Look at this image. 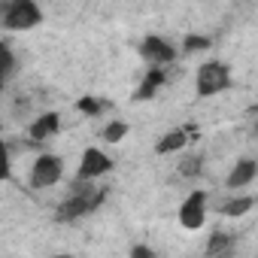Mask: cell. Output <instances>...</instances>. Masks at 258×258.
Masks as SVG:
<instances>
[{"mask_svg":"<svg viewBox=\"0 0 258 258\" xmlns=\"http://www.w3.org/2000/svg\"><path fill=\"white\" fill-rule=\"evenodd\" d=\"M207 207H210V195H207V191L198 188V191L185 195V201L179 204V213H176L179 225H182L185 231L204 228V222H207Z\"/></svg>","mask_w":258,"mask_h":258,"instance_id":"cell-7","label":"cell"},{"mask_svg":"<svg viewBox=\"0 0 258 258\" xmlns=\"http://www.w3.org/2000/svg\"><path fill=\"white\" fill-rule=\"evenodd\" d=\"M210 46H213V40H210L207 34H188V37L182 40V49H179V52L195 55V52H204V49H210Z\"/></svg>","mask_w":258,"mask_h":258,"instance_id":"cell-18","label":"cell"},{"mask_svg":"<svg viewBox=\"0 0 258 258\" xmlns=\"http://www.w3.org/2000/svg\"><path fill=\"white\" fill-rule=\"evenodd\" d=\"M43 25V10L34 0H13V4L0 7V28L13 31V34H25Z\"/></svg>","mask_w":258,"mask_h":258,"instance_id":"cell-2","label":"cell"},{"mask_svg":"<svg viewBox=\"0 0 258 258\" xmlns=\"http://www.w3.org/2000/svg\"><path fill=\"white\" fill-rule=\"evenodd\" d=\"M64 179V161L52 152H40L31 164V173H28V185L34 191H43V188H55L58 182Z\"/></svg>","mask_w":258,"mask_h":258,"instance_id":"cell-4","label":"cell"},{"mask_svg":"<svg viewBox=\"0 0 258 258\" xmlns=\"http://www.w3.org/2000/svg\"><path fill=\"white\" fill-rule=\"evenodd\" d=\"M140 58L149 64V67H173L176 58H179V49L167 40V37H158V34H149L143 43H140Z\"/></svg>","mask_w":258,"mask_h":258,"instance_id":"cell-5","label":"cell"},{"mask_svg":"<svg viewBox=\"0 0 258 258\" xmlns=\"http://www.w3.org/2000/svg\"><path fill=\"white\" fill-rule=\"evenodd\" d=\"M127 121H121V118H112V121H106L103 124V131H100V140L106 143V146H115V143H121L124 137H127Z\"/></svg>","mask_w":258,"mask_h":258,"instance_id":"cell-16","label":"cell"},{"mask_svg":"<svg viewBox=\"0 0 258 258\" xmlns=\"http://www.w3.org/2000/svg\"><path fill=\"white\" fill-rule=\"evenodd\" d=\"M4 88H7V82H0V97H4Z\"/></svg>","mask_w":258,"mask_h":258,"instance_id":"cell-21","label":"cell"},{"mask_svg":"<svg viewBox=\"0 0 258 258\" xmlns=\"http://www.w3.org/2000/svg\"><path fill=\"white\" fill-rule=\"evenodd\" d=\"M255 176H258V161H255V158H240V161L231 167V173L225 176V188H228V191H240V188L252 185Z\"/></svg>","mask_w":258,"mask_h":258,"instance_id":"cell-11","label":"cell"},{"mask_svg":"<svg viewBox=\"0 0 258 258\" xmlns=\"http://www.w3.org/2000/svg\"><path fill=\"white\" fill-rule=\"evenodd\" d=\"M13 73H16V55L4 40H0V82H7Z\"/></svg>","mask_w":258,"mask_h":258,"instance_id":"cell-17","label":"cell"},{"mask_svg":"<svg viewBox=\"0 0 258 258\" xmlns=\"http://www.w3.org/2000/svg\"><path fill=\"white\" fill-rule=\"evenodd\" d=\"M204 255H207V258H234V255H237V234L216 228V231L210 234V240H207Z\"/></svg>","mask_w":258,"mask_h":258,"instance_id":"cell-12","label":"cell"},{"mask_svg":"<svg viewBox=\"0 0 258 258\" xmlns=\"http://www.w3.org/2000/svg\"><path fill=\"white\" fill-rule=\"evenodd\" d=\"M131 258H158V255H155V249H152V246L137 243V246H131Z\"/></svg>","mask_w":258,"mask_h":258,"instance_id":"cell-20","label":"cell"},{"mask_svg":"<svg viewBox=\"0 0 258 258\" xmlns=\"http://www.w3.org/2000/svg\"><path fill=\"white\" fill-rule=\"evenodd\" d=\"M252 207H255V201H252L249 195H228L225 201L216 204V213L225 216V219H240V216H246Z\"/></svg>","mask_w":258,"mask_h":258,"instance_id":"cell-13","label":"cell"},{"mask_svg":"<svg viewBox=\"0 0 258 258\" xmlns=\"http://www.w3.org/2000/svg\"><path fill=\"white\" fill-rule=\"evenodd\" d=\"M76 109H79L82 115H88V118H97V115L109 112V109H112V103H109V100H100V97L85 94V97H79V100H76Z\"/></svg>","mask_w":258,"mask_h":258,"instance_id":"cell-15","label":"cell"},{"mask_svg":"<svg viewBox=\"0 0 258 258\" xmlns=\"http://www.w3.org/2000/svg\"><path fill=\"white\" fill-rule=\"evenodd\" d=\"M115 167V161L100 149V146H88L79 158V167H76V182H97L100 176H106L109 170Z\"/></svg>","mask_w":258,"mask_h":258,"instance_id":"cell-6","label":"cell"},{"mask_svg":"<svg viewBox=\"0 0 258 258\" xmlns=\"http://www.w3.org/2000/svg\"><path fill=\"white\" fill-rule=\"evenodd\" d=\"M195 137H198V127H195V124H179V127H173V131H167L164 137H158L155 152H158V155L185 152V146H191Z\"/></svg>","mask_w":258,"mask_h":258,"instance_id":"cell-9","label":"cell"},{"mask_svg":"<svg viewBox=\"0 0 258 258\" xmlns=\"http://www.w3.org/2000/svg\"><path fill=\"white\" fill-rule=\"evenodd\" d=\"M61 131V112L49 109V112H40L31 124H28V149H40L43 143H49L55 134Z\"/></svg>","mask_w":258,"mask_h":258,"instance_id":"cell-8","label":"cell"},{"mask_svg":"<svg viewBox=\"0 0 258 258\" xmlns=\"http://www.w3.org/2000/svg\"><path fill=\"white\" fill-rule=\"evenodd\" d=\"M52 258H73V255H52Z\"/></svg>","mask_w":258,"mask_h":258,"instance_id":"cell-22","label":"cell"},{"mask_svg":"<svg viewBox=\"0 0 258 258\" xmlns=\"http://www.w3.org/2000/svg\"><path fill=\"white\" fill-rule=\"evenodd\" d=\"M10 176H13V170H10V143L0 137V182L10 179Z\"/></svg>","mask_w":258,"mask_h":258,"instance_id":"cell-19","label":"cell"},{"mask_svg":"<svg viewBox=\"0 0 258 258\" xmlns=\"http://www.w3.org/2000/svg\"><path fill=\"white\" fill-rule=\"evenodd\" d=\"M204 152H185L182 158H179V164H176V176L179 179H185V182H191V179H198L201 173H204Z\"/></svg>","mask_w":258,"mask_h":258,"instance_id":"cell-14","label":"cell"},{"mask_svg":"<svg viewBox=\"0 0 258 258\" xmlns=\"http://www.w3.org/2000/svg\"><path fill=\"white\" fill-rule=\"evenodd\" d=\"M167 79H170L167 67H149V70L143 73L140 85L134 88V100H152V97L167 85Z\"/></svg>","mask_w":258,"mask_h":258,"instance_id":"cell-10","label":"cell"},{"mask_svg":"<svg viewBox=\"0 0 258 258\" xmlns=\"http://www.w3.org/2000/svg\"><path fill=\"white\" fill-rule=\"evenodd\" d=\"M234 85V73L225 61H204L195 73V91L198 97H216L222 91H228Z\"/></svg>","mask_w":258,"mask_h":258,"instance_id":"cell-3","label":"cell"},{"mask_svg":"<svg viewBox=\"0 0 258 258\" xmlns=\"http://www.w3.org/2000/svg\"><path fill=\"white\" fill-rule=\"evenodd\" d=\"M109 188L97 185V182H70V191L64 195V201L55 207V219L58 222H79L91 213H97L106 201Z\"/></svg>","mask_w":258,"mask_h":258,"instance_id":"cell-1","label":"cell"}]
</instances>
